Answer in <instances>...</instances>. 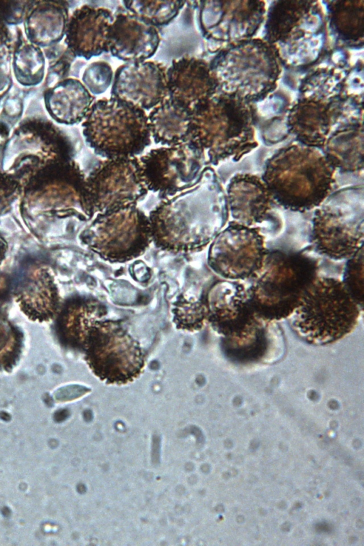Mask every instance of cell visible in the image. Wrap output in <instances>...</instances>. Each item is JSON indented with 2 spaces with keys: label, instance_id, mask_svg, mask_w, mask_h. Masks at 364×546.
<instances>
[{
  "label": "cell",
  "instance_id": "6da1fadb",
  "mask_svg": "<svg viewBox=\"0 0 364 546\" xmlns=\"http://www.w3.org/2000/svg\"><path fill=\"white\" fill-rule=\"evenodd\" d=\"M225 191L208 166L192 188L164 198L149 213L152 242L174 254L204 250L229 219Z\"/></svg>",
  "mask_w": 364,
  "mask_h": 546
},
{
  "label": "cell",
  "instance_id": "7a4b0ae2",
  "mask_svg": "<svg viewBox=\"0 0 364 546\" xmlns=\"http://www.w3.org/2000/svg\"><path fill=\"white\" fill-rule=\"evenodd\" d=\"M334 173L319 149L296 143L270 157L261 178L274 201L287 210L306 212L330 194Z\"/></svg>",
  "mask_w": 364,
  "mask_h": 546
},
{
  "label": "cell",
  "instance_id": "3957f363",
  "mask_svg": "<svg viewBox=\"0 0 364 546\" xmlns=\"http://www.w3.org/2000/svg\"><path fill=\"white\" fill-rule=\"evenodd\" d=\"M255 124L256 110L250 102L218 92L193 112L189 141L204 153L209 165L239 161L258 145Z\"/></svg>",
  "mask_w": 364,
  "mask_h": 546
},
{
  "label": "cell",
  "instance_id": "277c9868",
  "mask_svg": "<svg viewBox=\"0 0 364 546\" xmlns=\"http://www.w3.org/2000/svg\"><path fill=\"white\" fill-rule=\"evenodd\" d=\"M318 271L317 261L301 252L267 250L247 287L256 314L270 322L289 318L318 277Z\"/></svg>",
  "mask_w": 364,
  "mask_h": 546
},
{
  "label": "cell",
  "instance_id": "5b68a950",
  "mask_svg": "<svg viewBox=\"0 0 364 546\" xmlns=\"http://www.w3.org/2000/svg\"><path fill=\"white\" fill-rule=\"evenodd\" d=\"M265 28V41L286 66H310L326 51V20L318 1H274L267 15Z\"/></svg>",
  "mask_w": 364,
  "mask_h": 546
},
{
  "label": "cell",
  "instance_id": "8992f818",
  "mask_svg": "<svg viewBox=\"0 0 364 546\" xmlns=\"http://www.w3.org/2000/svg\"><path fill=\"white\" fill-rule=\"evenodd\" d=\"M362 311L341 280L318 277L289 318L292 331L300 339L323 346L350 333Z\"/></svg>",
  "mask_w": 364,
  "mask_h": 546
},
{
  "label": "cell",
  "instance_id": "52a82bcc",
  "mask_svg": "<svg viewBox=\"0 0 364 546\" xmlns=\"http://www.w3.org/2000/svg\"><path fill=\"white\" fill-rule=\"evenodd\" d=\"M208 63L218 92L249 102L262 100L274 90L282 64L274 48L259 38L231 45Z\"/></svg>",
  "mask_w": 364,
  "mask_h": 546
},
{
  "label": "cell",
  "instance_id": "ba28073f",
  "mask_svg": "<svg viewBox=\"0 0 364 546\" xmlns=\"http://www.w3.org/2000/svg\"><path fill=\"white\" fill-rule=\"evenodd\" d=\"M82 128L86 144L105 159L138 157L152 142L146 112L112 97L94 102Z\"/></svg>",
  "mask_w": 364,
  "mask_h": 546
},
{
  "label": "cell",
  "instance_id": "9c48e42d",
  "mask_svg": "<svg viewBox=\"0 0 364 546\" xmlns=\"http://www.w3.org/2000/svg\"><path fill=\"white\" fill-rule=\"evenodd\" d=\"M363 185L341 188L316 208L311 240L320 254L334 260H347L363 247Z\"/></svg>",
  "mask_w": 364,
  "mask_h": 546
},
{
  "label": "cell",
  "instance_id": "30bf717a",
  "mask_svg": "<svg viewBox=\"0 0 364 546\" xmlns=\"http://www.w3.org/2000/svg\"><path fill=\"white\" fill-rule=\"evenodd\" d=\"M80 235L102 259L124 263L145 253L152 243L149 217L137 205L96 215Z\"/></svg>",
  "mask_w": 364,
  "mask_h": 546
},
{
  "label": "cell",
  "instance_id": "8fae6325",
  "mask_svg": "<svg viewBox=\"0 0 364 546\" xmlns=\"http://www.w3.org/2000/svg\"><path fill=\"white\" fill-rule=\"evenodd\" d=\"M82 352L94 375L109 385H126L139 378L145 367L140 343L122 320L97 321L88 331Z\"/></svg>",
  "mask_w": 364,
  "mask_h": 546
},
{
  "label": "cell",
  "instance_id": "7c38bea8",
  "mask_svg": "<svg viewBox=\"0 0 364 546\" xmlns=\"http://www.w3.org/2000/svg\"><path fill=\"white\" fill-rule=\"evenodd\" d=\"M148 193L139 157L104 159L85 179L83 204L88 221L97 214L137 205Z\"/></svg>",
  "mask_w": 364,
  "mask_h": 546
},
{
  "label": "cell",
  "instance_id": "4fadbf2b",
  "mask_svg": "<svg viewBox=\"0 0 364 546\" xmlns=\"http://www.w3.org/2000/svg\"><path fill=\"white\" fill-rule=\"evenodd\" d=\"M139 159L148 191L161 200L196 186L210 166L191 141L152 149Z\"/></svg>",
  "mask_w": 364,
  "mask_h": 546
},
{
  "label": "cell",
  "instance_id": "5bb4252c",
  "mask_svg": "<svg viewBox=\"0 0 364 546\" xmlns=\"http://www.w3.org/2000/svg\"><path fill=\"white\" fill-rule=\"evenodd\" d=\"M198 26L208 50L218 53L250 39L262 23L265 4L259 1H198Z\"/></svg>",
  "mask_w": 364,
  "mask_h": 546
},
{
  "label": "cell",
  "instance_id": "9a60e30c",
  "mask_svg": "<svg viewBox=\"0 0 364 546\" xmlns=\"http://www.w3.org/2000/svg\"><path fill=\"white\" fill-rule=\"evenodd\" d=\"M267 251L259 228L230 221L210 243L207 263L221 279H252L261 269Z\"/></svg>",
  "mask_w": 364,
  "mask_h": 546
},
{
  "label": "cell",
  "instance_id": "2e32d148",
  "mask_svg": "<svg viewBox=\"0 0 364 546\" xmlns=\"http://www.w3.org/2000/svg\"><path fill=\"white\" fill-rule=\"evenodd\" d=\"M202 299L207 322L223 338L242 335L260 318L252 306L247 287L239 281L218 279Z\"/></svg>",
  "mask_w": 364,
  "mask_h": 546
},
{
  "label": "cell",
  "instance_id": "e0dca14e",
  "mask_svg": "<svg viewBox=\"0 0 364 546\" xmlns=\"http://www.w3.org/2000/svg\"><path fill=\"white\" fill-rule=\"evenodd\" d=\"M167 67L161 62L125 63L114 73L111 97L149 111L168 97Z\"/></svg>",
  "mask_w": 364,
  "mask_h": 546
},
{
  "label": "cell",
  "instance_id": "ac0fdd59",
  "mask_svg": "<svg viewBox=\"0 0 364 546\" xmlns=\"http://www.w3.org/2000/svg\"><path fill=\"white\" fill-rule=\"evenodd\" d=\"M168 97L192 113L218 92L209 63L203 58L183 55L167 68Z\"/></svg>",
  "mask_w": 364,
  "mask_h": 546
},
{
  "label": "cell",
  "instance_id": "d6986e66",
  "mask_svg": "<svg viewBox=\"0 0 364 546\" xmlns=\"http://www.w3.org/2000/svg\"><path fill=\"white\" fill-rule=\"evenodd\" d=\"M114 16L107 8L84 4L69 17L65 43L75 56L86 60L108 51V33Z\"/></svg>",
  "mask_w": 364,
  "mask_h": 546
},
{
  "label": "cell",
  "instance_id": "ffe728a7",
  "mask_svg": "<svg viewBox=\"0 0 364 546\" xmlns=\"http://www.w3.org/2000/svg\"><path fill=\"white\" fill-rule=\"evenodd\" d=\"M114 16L108 33V51L113 57L129 63L155 55L161 42L157 27L127 10Z\"/></svg>",
  "mask_w": 364,
  "mask_h": 546
},
{
  "label": "cell",
  "instance_id": "44dd1931",
  "mask_svg": "<svg viewBox=\"0 0 364 546\" xmlns=\"http://www.w3.org/2000/svg\"><path fill=\"white\" fill-rule=\"evenodd\" d=\"M225 193L232 221L250 227L262 223L274 203L262 178L251 173L235 174L226 186Z\"/></svg>",
  "mask_w": 364,
  "mask_h": 546
},
{
  "label": "cell",
  "instance_id": "7402d4cb",
  "mask_svg": "<svg viewBox=\"0 0 364 546\" xmlns=\"http://www.w3.org/2000/svg\"><path fill=\"white\" fill-rule=\"evenodd\" d=\"M107 314V307L94 298L68 299L56 315L55 329L60 341L66 347L82 351L89 330Z\"/></svg>",
  "mask_w": 364,
  "mask_h": 546
},
{
  "label": "cell",
  "instance_id": "603a6c76",
  "mask_svg": "<svg viewBox=\"0 0 364 546\" xmlns=\"http://www.w3.org/2000/svg\"><path fill=\"white\" fill-rule=\"evenodd\" d=\"M44 100L46 108L55 121L74 125L85 119L95 97L80 80L69 77L58 81L48 88Z\"/></svg>",
  "mask_w": 364,
  "mask_h": 546
},
{
  "label": "cell",
  "instance_id": "cb8c5ba5",
  "mask_svg": "<svg viewBox=\"0 0 364 546\" xmlns=\"http://www.w3.org/2000/svg\"><path fill=\"white\" fill-rule=\"evenodd\" d=\"M322 149L326 159L335 171L342 173L363 171V122L336 128L330 134Z\"/></svg>",
  "mask_w": 364,
  "mask_h": 546
},
{
  "label": "cell",
  "instance_id": "d4e9b609",
  "mask_svg": "<svg viewBox=\"0 0 364 546\" xmlns=\"http://www.w3.org/2000/svg\"><path fill=\"white\" fill-rule=\"evenodd\" d=\"M191 115V111L167 97L147 115L151 139L162 146L189 141Z\"/></svg>",
  "mask_w": 364,
  "mask_h": 546
},
{
  "label": "cell",
  "instance_id": "484cf974",
  "mask_svg": "<svg viewBox=\"0 0 364 546\" xmlns=\"http://www.w3.org/2000/svg\"><path fill=\"white\" fill-rule=\"evenodd\" d=\"M28 14L25 30L28 39L36 46L58 43L65 33L68 9L63 2H43Z\"/></svg>",
  "mask_w": 364,
  "mask_h": 546
},
{
  "label": "cell",
  "instance_id": "4316f807",
  "mask_svg": "<svg viewBox=\"0 0 364 546\" xmlns=\"http://www.w3.org/2000/svg\"><path fill=\"white\" fill-rule=\"evenodd\" d=\"M270 322L259 318L242 335L223 338L225 353L230 360L242 364L255 363L267 358L274 341L275 329Z\"/></svg>",
  "mask_w": 364,
  "mask_h": 546
},
{
  "label": "cell",
  "instance_id": "83f0119b",
  "mask_svg": "<svg viewBox=\"0 0 364 546\" xmlns=\"http://www.w3.org/2000/svg\"><path fill=\"white\" fill-rule=\"evenodd\" d=\"M326 25L341 45L358 47L363 43V1L328 2Z\"/></svg>",
  "mask_w": 364,
  "mask_h": 546
},
{
  "label": "cell",
  "instance_id": "f1b7e54d",
  "mask_svg": "<svg viewBox=\"0 0 364 546\" xmlns=\"http://www.w3.org/2000/svg\"><path fill=\"white\" fill-rule=\"evenodd\" d=\"M15 296L22 312L34 321H49L61 306L57 287L49 277L19 289Z\"/></svg>",
  "mask_w": 364,
  "mask_h": 546
},
{
  "label": "cell",
  "instance_id": "f546056e",
  "mask_svg": "<svg viewBox=\"0 0 364 546\" xmlns=\"http://www.w3.org/2000/svg\"><path fill=\"white\" fill-rule=\"evenodd\" d=\"M122 3L127 11L157 27L169 24L178 15L186 2L139 0L123 1Z\"/></svg>",
  "mask_w": 364,
  "mask_h": 546
},
{
  "label": "cell",
  "instance_id": "4dcf8cb0",
  "mask_svg": "<svg viewBox=\"0 0 364 546\" xmlns=\"http://www.w3.org/2000/svg\"><path fill=\"white\" fill-rule=\"evenodd\" d=\"M45 60L41 49L33 44L18 48L14 55L13 68L16 79L24 85H36L44 74Z\"/></svg>",
  "mask_w": 364,
  "mask_h": 546
},
{
  "label": "cell",
  "instance_id": "1f68e13d",
  "mask_svg": "<svg viewBox=\"0 0 364 546\" xmlns=\"http://www.w3.org/2000/svg\"><path fill=\"white\" fill-rule=\"evenodd\" d=\"M23 335L0 310V370H11L22 349Z\"/></svg>",
  "mask_w": 364,
  "mask_h": 546
},
{
  "label": "cell",
  "instance_id": "d6a6232c",
  "mask_svg": "<svg viewBox=\"0 0 364 546\" xmlns=\"http://www.w3.org/2000/svg\"><path fill=\"white\" fill-rule=\"evenodd\" d=\"M173 305V322L178 329L198 331L207 321L206 310L202 299L188 300L180 296Z\"/></svg>",
  "mask_w": 364,
  "mask_h": 546
},
{
  "label": "cell",
  "instance_id": "836d02e7",
  "mask_svg": "<svg viewBox=\"0 0 364 546\" xmlns=\"http://www.w3.org/2000/svg\"><path fill=\"white\" fill-rule=\"evenodd\" d=\"M341 282L350 296L363 309V247L346 260Z\"/></svg>",
  "mask_w": 364,
  "mask_h": 546
},
{
  "label": "cell",
  "instance_id": "e575fe53",
  "mask_svg": "<svg viewBox=\"0 0 364 546\" xmlns=\"http://www.w3.org/2000/svg\"><path fill=\"white\" fill-rule=\"evenodd\" d=\"M114 73L112 66L106 61L98 60L90 63L85 69L82 84L92 95H100L112 85Z\"/></svg>",
  "mask_w": 364,
  "mask_h": 546
},
{
  "label": "cell",
  "instance_id": "d590c367",
  "mask_svg": "<svg viewBox=\"0 0 364 546\" xmlns=\"http://www.w3.org/2000/svg\"><path fill=\"white\" fill-rule=\"evenodd\" d=\"M352 82H353V78H352V72H351L350 75L348 77V83L347 82V84H348V85H351ZM354 85H363V80L355 82Z\"/></svg>",
  "mask_w": 364,
  "mask_h": 546
}]
</instances>
